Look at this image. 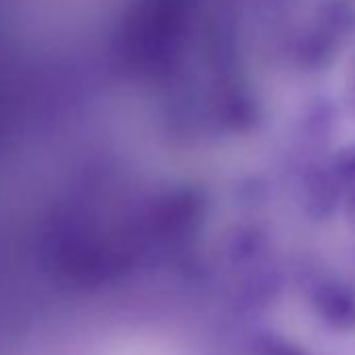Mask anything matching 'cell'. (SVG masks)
<instances>
[{"label": "cell", "mask_w": 355, "mask_h": 355, "mask_svg": "<svg viewBox=\"0 0 355 355\" xmlns=\"http://www.w3.org/2000/svg\"><path fill=\"white\" fill-rule=\"evenodd\" d=\"M313 303L318 313L334 328H349L355 324V295L336 282L322 284L315 295Z\"/></svg>", "instance_id": "6da1fadb"}, {"label": "cell", "mask_w": 355, "mask_h": 355, "mask_svg": "<svg viewBox=\"0 0 355 355\" xmlns=\"http://www.w3.org/2000/svg\"><path fill=\"white\" fill-rule=\"evenodd\" d=\"M330 169H332V180H334V184L349 187V189L355 191V144L340 148L332 157Z\"/></svg>", "instance_id": "7a4b0ae2"}, {"label": "cell", "mask_w": 355, "mask_h": 355, "mask_svg": "<svg viewBox=\"0 0 355 355\" xmlns=\"http://www.w3.org/2000/svg\"><path fill=\"white\" fill-rule=\"evenodd\" d=\"M347 218H349L351 226L355 228V191H353V195H351V199L347 203Z\"/></svg>", "instance_id": "3957f363"}]
</instances>
